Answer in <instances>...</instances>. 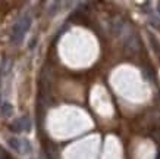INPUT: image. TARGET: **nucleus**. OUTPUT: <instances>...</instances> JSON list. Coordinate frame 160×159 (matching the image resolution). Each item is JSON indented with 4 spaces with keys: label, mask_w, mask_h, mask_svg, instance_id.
<instances>
[{
    "label": "nucleus",
    "mask_w": 160,
    "mask_h": 159,
    "mask_svg": "<svg viewBox=\"0 0 160 159\" xmlns=\"http://www.w3.org/2000/svg\"><path fill=\"white\" fill-rule=\"evenodd\" d=\"M21 141H22V147H24V150H22V152H25V153H29V152L32 150V147H31V143H29L27 139L21 140Z\"/></svg>",
    "instance_id": "0eeeda50"
},
{
    "label": "nucleus",
    "mask_w": 160,
    "mask_h": 159,
    "mask_svg": "<svg viewBox=\"0 0 160 159\" xmlns=\"http://www.w3.org/2000/svg\"><path fill=\"white\" fill-rule=\"evenodd\" d=\"M31 22H32L31 16H28V15H24L16 21V24L13 25V29H12V43L19 44L24 40L25 34L31 27Z\"/></svg>",
    "instance_id": "f257e3e1"
},
{
    "label": "nucleus",
    "mask_w": 160,
    "mask_h": 159,
    "mask_svg": "<svg viewBox=\"0 0 160 159\" xmlns=\"http://www.w3.org/2000/svg\"><path fill=\"white\" fill-rule=\"evenodd\" d=\"M8 145H9L10 149H13L15 152H22V141L16 137H10L8 140Z\"/></svg>",
    "instance_id": "20e7f679"
},
{
    "label": "nucleus",
    "mask_w": 160,
    "mask_h": 159,
    "mask_svg": "<svg viewBox=\"0 0 160 159\" xmlns=\"http://www.w3.org/2000/svg\"><path fill=\"white\" fill-rule=\"evenodd\" d=\"M125 47L128 50H131V52H137L140 49V40L137 37V34H134V33L129 34V37L125 40Z\"/></svg>",
    "instance_id": "7ed1b4c3"
},
{
    "label": "nucleus",
    "mask_w": 160,
    "mask_h": 159,
    "mask_svg": "<svg viewBox=\"0 0 160 159\" xmlns=\"http://www.w3.org/2000/svg\"><path fill=\"white\" fill-rule=\"evenodd\" d=\"M151 137H153V140H156L157 143H160V131H153V133H151Z\"/></svg>",
    "instance_id": "6e6552de"
},
{
    "label": "nucleus",
    "mask_w": 160,
    "mask_h": 159,
    "mask_svg": "<svg viewBox=\"0 0 160 159\" xmlns=\"http://www.w3.org/2000/svg\"><path fill=\"white\" fill-rule=\"evenodd\" d=\"M0 112H2V115L3 116H10L12 114H13V106L10 105L9 102H5V103H2V106H0Z\"/></svg>",
    "instance_id": "39448f33"
},
{
    "label": "nucleus",
    "mask_w": 160,
    "mask_h": 159,
    "mask_svg": "<svg viewBox=\"0 0 160 159\" xmlns=\"http://www.w3.org/2000/svg\"><path fill=\"white\" fill-rule=\"evenodd\" d=\"M10 130L13 133H21V131H27L28 133L31 130V119H29V116H22V118L15 119L13 124L10 125Z\"/></svg>",
    "instance_id": "f03ea898"
},
{
    "label": "nucleus",
    "mask_w": 160,
    "mask_h": 159,
    "mask_svg": "<svg viewBox=\"0 0 160 159\" xmlns=\"http://www.w3.org/2000/svg\"><path fill=\"white\" fill-rule=\"evenodd\" d=\"M157 12H159V13H160V2H159V3H157Z\"/></svg>",
    "instance_id": "1a4fd4ad"
},
{
    "label": "nucleus",
    "mask_w": 160,
    "mask_h": 159,
    "mask_svg": "<svg viewBox=\"0 0 160 159\" xmlns=\"http://www.w3.org/2000/svg\"><path fill=\"white\" fill-rule=\"evenodd\" d=\"M148 39H150V43H151V47H153V50H154L156 55H160V43L159 40L156 39L154 34L148 33Z\"/></svg>",
    "instance_id": "423d86ee"
}]
</instances>
